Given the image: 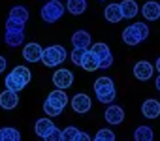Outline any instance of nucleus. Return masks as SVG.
<instances>
[{"label": "nucleus", "instance_id": "bb28decb", "mask_svg": "<svg viewBox=\"0 0 160 141\" xmlns=\"http://www.w3.org/2000/svg\"><path fill=\"white\" fill-rule=\"evenodd\" d=\"M94 139H98V141H115V134L109 128H102V130L96 132Z\"/></svg>", "mask_w": 160, "mask_h": 141}, {"label": "nucleus", "instance_id": "f03ea898", "mask_svg": "<svg viewBox=\"0 0 160 141\" xmlns=\"http://www.w3.org/2000/svg\"><path fill=\"white\" fill-rule=\"evenodd\" d=\"M94 94L102 104H111L115 100V85L111 77H98L94 81Z\"/></svg>", "mask_w": 160, "mask_h": 141}, {"label": "nucleus", "instance_id": "4468645a", "mask_svg": "<svg viewBox=\"0 0 160 141\" xmlns=\"http://www.w3.org/2000/svg\"><path fill=\"white\" fill-rule=\"evenodd\" d=\"M53 128H55V124L51 122V119H38L36 124H34V132H36V135H38V137H43V139L49 137V134H51Z\"/></svg>", "mask_w": 160, "mask_h": 141}, {"label": "nucleus", "instance_id": "412c9836", "mask_svg": "<svg viewBox=\"0 0 160 141\" xmlns=\"http://www.w3.org/2000/svg\"><path fill=\"white\" fill-rule=\"evenodd\" d=\"M81 68L83 70H87V72H96L98 70V58H96V55L92 53V51H85V55H83V62H81Z\"/></svg>", "mask_w": 160, "mask_h": 141}, {"label": "nucleus", "instance_id": "2f4dec72", "mask_svg": "<svg viewBox=\"0 0 160 141\" xmlns=\"http://www.w3.org/2000/svg\"><path fill=\"white\" fill-rule=\"evenodd\" d=\"M49 141H58V139H62V130H58L57 126L51 130V134H49V137H47Z\"/></svg>", "mask_w": 160, "mask_h": 141}, {"label": "nucleus", "instance_id": "f3484780", "mask_svg": "<svg viewBox=\"0 0 160 141\" xmlns=\"http://www.w3.org/2000/svg\"><path fill=\"white\" fill-rule=\"evenodd\" d=\"M121 12H122V19H134L139 12L136 0H122L121 2Z\"/></svg>", "mask_w": 160, "mask_h": 141}, {"label": "nucleus", "instance_id": "f257e3e1", "mask_svg": "<svg viewBox=\"0 0 160 141\" xmlns=\"http://www.w3.org/2000/svg\"><path fill=\"white\" fill-rule=\"evenodd\" d=\"M68 96H66V92L62 90V89H55L53 92H49V96H47V100L43 102V111H45V115H49V117H58L62 111H64V107L68 105Z\"/></svg>", "mask_w": 160, "mask_h": 141}, {"label": "nucleus", "instance_id": "2eb2a0df", "mask_svg": "<svg viewBox=\"0 0 160 141\" xmlns=\"http://www.w3.org/2000/svg\"><path fill=\"white\" fill-rule=\"evenodd\" d=\"M91 41H92V38H91V34H89L87 30H77V32H73V36H72L73 47H79V49H89Z\"/></svg>", "mask_w": 160, "mask_h": 141}, {"label": "nucleus", "instance_id": "7ed1b4c3", "mask_svg": "<svg viewBox=\"0 0 160 141\" xmlns=\"http://www.w3.org/2000/svg\"><path fill=\"white\" fill-rule=\"evenodd\" d=\"M66 49L62 47V45H49V47H45L43 51H42V62L47 66V68H55V66H58V64H62L64 60H66Z\"/></svg>", "mask_w": 160, "mask_h": 141}, {"label": "nucleus", "instance_id": "5701e85b", "mask_svg": "<svg viewBox=\"0 0 160 141\" xmlns=\"http://www.w3.org/2000/svg\"><path fill=\"white\" fill-rule=\"evenodd\" d=\"M134 139L136 141H152L154 139L152 128H149V126H138V130L134 132Z\"/></svg>", "mask_w": 160, "mask_h": 141}, {"label": "nucleus", "instance_id": "a211bd4d", "mask_svg": "<svg viewBox=\"0 0 160 141\" xmlns=\"http://www.w3.org/2000/svg\"><path fill=\"white\" fill-rule=\"evenodd\" d=\"M104 17L109 23H119L122 19V12H121V4H109L104 10Z\"/></svg>", "mask_w": 160, "mask_h": 141}, {"label": "nucleus", "instance_id": "72a5a7b5", "mask_svg": "<svg viewBox=\"0 0 160 141\" xmlns=\"http://www.w3.org/2000/svg\"><path fill=\"white\" fill-rule=\"evenodd\" d=\"M87 139H91V135H89V134H85V132H79V135H77V141H87Z\"/></svg>", "mask_w": 160, "mask_h": 141}, {"label": "nucleus", "instance_id": "c756f323", "mask_svg": "<svg viewBox=\"0 0 160 141\" xmlns=\"http://www.w3.org/2000/svg\"><path fill=\"white\" fill-rule=\"evenodd\" d=\"M13 72L17 74V75H21L27 83H30V79H32V74H30V70L27 68V66H17V68H13Z\"/></svg>", "mask_w": 160, "mask_h": 141}, {"label": "nucleus", "instance_id": "6e6552de", "mask_svg": "<svg viewBox=\"0 0 160 141\" xmlns=\"http://www.w3.org/2000/svg\"><path fill=\"white\" fill-rule=\"evenodd\" d=\"M152 74H154V68H152V64L149 60H139V62L134 64V75H136V79L149 81L152 77Z\"/></svg>", "mask_w": 160, "mask_h": 141}, {"label": "nucleus", "instance_id": "aec40b11", "mask_svg": "<svg viewBox=\"0 0 160 141\" xmlns=\"http://www.w3.org/2000/svg\"><path fill=\"white\" fill-rule=\"evenodd\" d=\"M122 41L126 45H138V43H141V38H139L138 30L134 28V25H130V27H126L122 30Z\"/></svg>", "mask_w": 160, "mask_h": 141}, {"label": "nucleus", "instance_id": "e433bc0d", "mask_svg": "<svg viewBox=\"0 0 160 141\" xmlns=\"http://www.w3.org/2000/svg\"><path fill=\"white\" fill-rule=\"evenodd\" d=\"M100 2H104V0H100Z\"/></svg>", "mask_w": 160, "mask_h": 141}, {"label": "nucleus", "instance_id": "cd10ccee", "mask_svg": "<svg viewBox=\"0 0 160 141\" xmlns=\"http://www.w3.org/2000/svg\"><path fill=\"white\" fill-rule=\"evenodd\" d=\"M85 51H87V49H79V47H73V51H72V55H70V58H72V62H73L75 66H81V62H83V55H85Z\"/></svg>", "mask_w": 160, "mask_h": 141}, {"label": "nucleus", "instance_id": "0eeeda50", "mask_svg": "<svg viewBox=\"0 0 160 141\" xmlns=\"http://www.w3.org/2000/svg\"><path fill=\"white\" fill-rule=\"evenodd\" d=\"M53 85L57 89H62V90L70 89L73 85V74L70 72V70H64V68L57 70V72L53 74Z\"/></svg>", "mask_w": 160, "mask_h": 141}, {"label": "nucleus", "instance_id": "a878e982", "mask_svg": "<svg viewBox=\"0 0 160 141\" xmlns=\"http://www.w3.org/2000/svg\"><path fill=\"white\" fill-rule=\"evenodd\" d=\"M77 135H79V130L75 126H68L62 130V139L64 141H77Z\"/></svg>", "mask_w": 160, "mask_h": 141}, {"label": "nucleus", "instance_id": "1a4fd4ad", "mask_svg": "<svg viewBox=\"0 0 160 141\" xmlns=\"http://www.w3.org/2000/svg\"><path fill=\"white\" fill-rule=\"evenodd\" d=\"M19 105V96L15 90L6 89L2 94H0V107L2 109H15Z\"/></svg>", "mask_w": 160, "mask_h": 141}, {"label": "nucleus", "instance_id": "9d476101", "mask_svg": "<svg viewBox=\"0 0 160 141\" xmlns=\"http://www.w3.org/2000/svg\"><path fill=\"white\" fill-rule=\"evenodd\" d=\"M141 113H143L145 119H156V117H160V102L154 100V98L145 100L143 105H141Z\"/></svg>", "mask_w": 160, "mask_h": 141}, {"label": "nucleus", "instance_id": "c9c22d12", "mask_svg": "<svg viewBox=\"0 0 160 141\" xmlns=\"http://www.w3.org/2000/svg\"><path fill=\"white\" fill-rule=\"evenodd\" d=\"M156 70H158V74H160V58L156 60Z\"/></svg>", "mask_w": 160, "mask_h": 141}, {"label": "nucleus", "instance_id": "393cba45", "mask_svg": "<svg viewBox=\"0 0 160 141\" xmlns=\"http://www.w3.org/2000/svg\"><path fill=\"white\" fill-rule=\"evenodd\" d=\"M19 139H21V134L15 128L6 126V128L0 130V141H19Z\"/></svg>", "mask_w": 160, "mask_h": 141}, {"label": "nucleus", "instance_id": "473e14b6", "mask_svg": "<svg viewBox=\"0 0 160 141\" xmlns=\"http://www.w3.org/2000/svg\"><path fill=\"white\" fill-rule=\"evenodd\" d=\"M6 66H8V60H6L2 55H0V74H2L4 70H6Z\"/></svg>", "mask_w": 160, "mask_h": 141}, {"label": "nucleus", "instance_id": "39448f33", "mask_svg": "<svg viewBox=\"0 0 160 141\" xmlns=\"http://www.w3.org/2000/svg\"><path fill=\"white\" fill-rule=\"evenodd\" d=\"M91 51L96 55V58H98V68H102V70H108L111 64H113V55H111V51H109V47L104 43V41H98V43H94L92 47H91Z\"/></svg>", "mask_w": 160, "mask_h": 141}, {"label": "nucleus", "instance_id": "b1692460", "mask_svg": "<svg viewBox=\"0 0 160 141\" xmlns=\"http://www.w3.org/2000/svg\"><path fill=\"white\" fill-rule=\"evenodd\" d=\"M8 17H13V19L21 21V23H27L28 17H30V13H28V10H27L25 6H13V8L10 10V15H8Z\"/></svg>", "mask_w": 160, "mask_h": 141}, {"label": "nucleus", "instance_id": "423d86ee", "mask_svg": "<svg viewBox=\"0 0 160 141\" xmlns=\"http://www.w3.org/2000/svg\"><path fill=\"white\" fill-rule=\"evenodd\" d=\"M68 102H70L72 109H73L75 113H79V115H85V113H89V111H91V105H92L91 98H89L87 94H83V92L75 94V96H73L72 100H68Z\"/></svg>", "mask_w": 160, "mask_h": 141}, {"label": "nucleus", "instance_id": "7c9ffc66", "mask_svg": "<svg viewBox=\"0 0 160 141\" xmlns=\"http://www.w3.org/2000/svg\"><path fill=\"white\" fill-rule=\"evenodd\" d=\"M134 28L138 30V34H139L141 41L149 38V25H145V23H134Z\"/></svg>", "mask_w": 160, "mask_h": 141}, {"label": "nucleus", "instance_id": "dca6fc26", "mask_svg": "<svg viewBox=\"0 0 160 141\" xmlns=\"http://www.w3.org/2000/svg\"><path fill=\"white\" fill-rule=\"evenodd\" d=\"M106 120L109 124H121L124 120V109L121 105H109L106 111Z\"/></svg>", "mask_w": 160, "mask_h": 141}, {"label": "nucleus", "instance_id": "ddd939ff", "mask_svg": "<svg viewBox=\"0 0 160 141\" xmlns=\"http://www.w3.org/2000/svg\"><path fill=\"white\" fill-rule=\"evenodd\" d=\"M141 13H143V17H145L147 21H156V19H160V4L154 2V0H149V2L143 4Z\"/></svg>", "mask_w": 160, "mask_h": 141}, {"label": "nucleus", "instance_id": "9b49d317", "mask_svg": "<svg viewBox=\"0 0 160 141\" xmlns=\"http://www.w3.org/2000/svg\"><path fill=\"white\" fill-rule=\"evenodd\" d=\"M42 45L40 43H28V45H25V49H23V58L27 60V62H40V58H42Z\"/></svg>", "mask_w": 160, "mask_h": 141}, {"label": "nucleus", "instance_id": "4be33fe9", "mask_svg": "<svg viewBox=\"0 0 160 141\" xmlns=\"http://www.w3.org/2000/svg\"><path fill=\"white\" fill-rule=\"evenodd\" d=\"M66 10H68L72 15H81V13L87 10V0H68Z\"/></svg>", "mask_w": 160, "mask_h": 141}, {"label": "nucleus", "instance_id": "c85d7f7f", "mask_svg": "<svg viewBox=\"0 0 160 141\" xmlns=\"http://www.w3.org/2000/svg\"><path fill=\"white\" fill-rule=\"evenodd\" d=\"M6 30H25V23L13 19V17H8L6 21Z\"/></svg>", "mask_w": 160, "mask_h": 141}, {"label": "nucleus", "instance_id": "6ab92c4d", "mask_svg": "<svg viewBox=\"0 0 160 141\" xmlns=\"http://www.w3.org/2000/svg\"><path fill=\"white\" fill-rule=\"evenodd\" d=\"M4 40L10 47H19L25 41V34H23V30H6Z\"/></svg>", "mask_w": 160, "mask_h": 141}, {"label": "nucleus", "instance_id": "f704fd0d", "mask_svg": "<svg viewBox=\"0 0 160 141\" xmlns=\"http://www.w3.org/2000/svg\"><path fill=\"white\" fill-rule=\"evenodd\" d=\"M154 85H156V90H160V74H158V77H156V81H154Z\"/></svg>", "mask_w": 160, "mask_h": 141}, {"label": "nucleus", "instance_id": "f8f14e48", "mask_svg": "<svg viewBox=\"0 0 160 141\" xmlns=\"http://www.w3.org/2000/svg\"><path fill=\"white\" fill-rule=\"evenodd\" d=\"M4 83H6V89H10V90H15V92H19V90H23L28 83L21 77V75H17L15 72H10L8 75H6V79H4Z\"/></svg>", "mask_w": 160, "mask_h": 141}, {"label": "nucleus", "instance_id": "20e7f679", "mask_svg": "<svg viewBox=\"0 0 160 141\" xmlns=\"http://www.w3.org/2000/svg\"><path fill=\"white\" fill-rule=\"evenodd\" d=\"M66 8L60 4V0H49V2L42 8V19L45 23H57L64 15Z\"/></svg>", "mask_w": 160, "mask_h": 141}]
</instances>
